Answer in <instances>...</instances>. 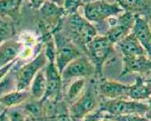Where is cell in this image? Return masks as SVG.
Listing matches in <instances>:
<instances>
[{"mask_svg":"<svg viewBox=\"0 0 151 121\" xmlns=\"http://www.w3.org/2000/svg\"><path fill=\"white\" fill-rule=\"evenodd\" d=\"M59 30L80 50H83V53L86 45L98 34L96 27L78 12L64 17Z\"/></svg>","mask_w":151,"mask_h":121,"instance_id":"1","label":"cell"},{"mask_svg":"<svg viewBox=\"0 0 151 121\" xmlns=\"http://www.w3.org/2000/svg\"><path fill=\"white\" fill-rule=\"evenodd\" d=\"M114 45L102 34H97L86 46L85 54L95 68L96 74L102 76V69L106 61L114 51Z\"/></svg>","mask_w":151,"mask_h":121,"instance_id":"2","label":"cell"},{"mask_svg":"<svg viewBox=\"0 0 151 121\" xmlns=\"http://www.w3.org/2000/svg\"><path fill=\"white\" fill-rule=\"evenodd\" d=\"M51 33L55 46V65L61 73L72 60L83 55V52L59 29L53 30Z\"/></svg>","mask_w":151,"mask_h":121,"instance_id":"3","label":"cell"},{"mask_svg":"<svg viewBox=\"0 0 151 121\" xmlns=\"http://www.w3.org/2000/svg\"><path fill=\"white\" fill-rule=\"evenodd\" d=\"M100 110L109 116H119L136 114L149 117L150 107L148 104L137 100H127V99L107 100L99 105Z\"/></svg>","mask_w":151,"mask_h":121,"instance_id":"4","label":"cell"},{"mask_svg":"<svg viewBox=\"0 0 151 121\" xmlns=\"http://www.w3.org/2000/svg\"><path fill=\"white\" fill-rule=\"evenodd\" d=\"M96 74L94 66L86 54L83 53L66 66L61 73L63 91H66L69 85L76 79L91 77Z\"/></svg>","mask_w":151,"mask_h":121,"instance_id":"5","label":"cell"},{"mask_svg":"<svg viewBox=\"0 0 151 121\" xmlns=\"http://www.w3.org/2000/svg\"><path fill=\"white\" fill-rule=\"evenodd\" d=\"M135 15L129 12L123 11L118 16L108 19L104 22L107 23V27L104 34L110 42L116 45L118 41L131 33L134 23Z\"/></svg>","mask_w":151,"mask_h":121,"instance_id":"6","label":"cell"},{"mask_svg":"<svg viewBox=\"0 0 151 121\" xmlns=\"http://www.w3.org/2000/svg\"><path fill=\"white\" fill-rule=\"evenodd\" d=\"M19 59L16 61L15 72L17 90H29L31 81L33 80L37 73L47 65V57L44 52H40L34 59L21 65H19Z\"/></svg>","mask_w":151,"mask_h":121,"instance_id":"7","label":"cell"},{"mask_svg":"<svg viewBox=\"0 0 151 121\" xmlns=\"http://www.w3.org/2000/svg\"><path fill=\"white\" fill-rule=\"evenodd\" d=\"M83 6L86 19L95 23H103L108 19L118 16L124 11L117 3H109L105 0L85 3Z\"/></svg>","mask_w":151,"mask_h":121,"instance_id":"8","label":"cell"},{"mask_svg":"<svg viewBox=\"0 0 151 121\" xmlns=\"http://www.w3.org/2000/svg\"><path fill=\"white\" fill-rule=\"evenodd\" d=\"M97 91L93 85L88 86L83 94L69 107V115L72 121H83L86 116L96 110L99 106Z\"/></svg>","mask_w":151,"mask_h":121,"instance_id":"9","label":"cell"},{"mask_svg":"<svg viewBox=\"0 0 151 121\" xmlns=\"http://www.w3.org/2000/svg\"><path fill=\"white\" fill-rule=\"evenodd\" d=\"M44 70L46 76V92L40 101H60L63 95V84L61 73L55 65V60H48Z\"/></svg>","mask_w":151,"mask_h":121,"instance_id":"10","label":"cell"},{"mask_svg":"<svg viewBox=\"0 0 151 121\" xmlns=\"http://www.w3.org/2000/svg\"><path fill=\"white\" fill-rule=\"evenodd\" d=\"M128 90L129 85L106 79H102L98 86L99 93L107 100L127 99Z\"/></svg>","mask_w":151,"mask_h":121,"instance_id":"11","label":"cell"},{"mask_svg":"<svg viewBox=\"0 0 151 121\" xmlns=\"http://www.w3.org/2000/svg\"><path fill=\"white\" fill-rule=\"evenodd\" d=\"M138 73L150 76V59L147 55H141L123 58V69L120 77L128 73Z\"/></svg>","mask_w":151,"mask_h":121,"instance_id":"12","label":"cell"},{"mask_svg":"<svg viewBox=\"0 0 151 121\" xmlns=\"http://www.w3.org/2000/svg\"><path fill=\"white\" fill-rule=\"evenodd\" d=\"M132 33L134 34L137 41L142 46L149 57L151 54V32L148 21L146 17L135 15L134 23L132 28Z\"/></svg>","mask_w":151,"mask_h":121,"instance_id":"13","label":"cell"},{"mask_svg":"<svg viewBox=\"0 0 151 121\" xmlns=\"http://www.w3.org/2000/svg\"><path fill=\"white\" fill-rule=\"evenodd\" d=\"M23 50L22 41L14 38V37L3 41L0 45V68L18 59Z\"/></svg>","mask_w":151,"mask_h":121,"instance_id":"14","label":"cell"},{"mask_svg":"<svg viewBox=\"0 0 151 121\" xmlns=\"http://www.w3.org/2000/svg\"><path fill=\"white\" fill-rule=\"evenodd\" d=\"M119 50L121 51L122 57L124 58H131L135 56L147 55L146 50L137 41L134 33H129L121 41L116 44ZM148 56V55H147Z\"/></svg>","mask_w":151,"mask_h":121,"instance_id":"15","label":"cell"},{"mask_svg":"<svg viewBox=\"0 0 151 121\" xmlns=\"http://www.w3.org/2000/svg\"><path fill=\"white\" fill-rule=\"evenodd\" d=\"M150 80L142 76H137L134 85H129L128 98L133 100H145L150 99Z\"/></svg>","mask_w":151,"mask_h":121,"instance_id":"16","label":"cell"},{"mask_svg":"<svg viewBox=\"0 0 151 121\" xmlns=\"http://www.w3.org/2000/svg\"><path fill=\"white\" fill-rule=\"evenodd\" d=\"M124 11L137 15L150 16V0H116Z\"/></svg>","mask_w":151,"mask_h":121,"instance_id":"17","label":"cell"},{"mask_svg":"<svg viewBox=\"0 0 151 121\" xmlns=\"http://www.w3.org/2000/svg\"><path fill=\"white\" fill-rule=\"evenodd\" d=\"M29 99H31L29 90H15L0 97V104L6 108H11L24 104Z\"/></svg>","mask_w":151,"mask_h":121,"instance_id":"18","label":"cell"},{"mask_svg":"<svg viewBox=\"0 0 151 121\" xmlns=\"http://www.w3.org/2000/svg\"><path fill=\"white\" fill-rule=\"evenodd\" d=\"M29 92L32 100L40 101L43 98L46 92V76L44 68L39 70L34 77L29 88Z\"/></svg>","mask_w":151,"mask_h":121,"instance_id":"19","label":"cell"},{"mask_svg":"<svg viewBox=\"0 0 151 121\" xmlns=\"http://www.w3.org/2000/svg\"><path fill=\"white\" fill-rule=\"evenodd\" d=\"M22 2L23 0H0V14L17 22L20 17Z\"/></svg>","mask_w":151,"mask_h":121,"instance_id":"20","label":"cell"},{"mask_svg":"<svg viewBox=\"0 0 151 121\" xmlns=\"http://www.w3.org/2000/svg\"><path fill=\"white\" fill-rule=\"evenodd\" d=\"M15 72H16V62L11 67V69L9 70L5 77L0 80V97L13 91L17 90Z\"/></svg>","mask_w":151,"mask_h":121,"instance_id":"21","label":"cell"},{"mask_svg":"<svg viewBox=\"0 0 151 121\" xmlns=\"http://www.w3.org/2000/svg\"><path fill=\"white\" fill-rule=\"evenodd\" d=\"M86 85L85 78H79L73 80L65 91L66 101L71 105L73 102L83 94Z\"/></svg>","mask_w":151,"mask_h":121,"instance_id":"22","label":"cell"},{"mask_svg":"<svg viewBox=\"0 0 151 121\" xmlns=\"http://www.w3.org/2000/svg\"><path fill=\"white\" fill-rule=\"evenodd\" d=\"M105 117L111 119L114 121H150L149 117L139 116L136 114H129V115H119V116H109L106 114Z\"/></svg>","mask_w":151,"mask_h":121,"instance_id":"23","label":"cell"},{"mask_svg":"<svg viewBox=\"0 0 151 121\" xmlns=\"http://www.w3.org/2000/svg\"><path fill=\"white\" fill-rule=\"evenodd\" d=\"M14 28L12 24L3 22V25L0 26V45L3 41L14 37Z\"/></svg>","mask_w":151,"mask_h":121,"instance_id":"24","label":"cell"},{"mask_svg":"<svg viewBox=\"0 0 151 121\" xmlns=\"http://www.w3.org/2000/svg\"><path fill=\"white\" fill-rule=\"evenodd\" d=\"M83 0H65L63 4V9L66 15L77 13L80 6H83Z\"/></svg>","mask_w":151,"mask_h":121,"instance_id":"25","label":"cell"},{"mask_svg":"<svg viewBox=\"0 0 151 121\" xmlns=\"http://www.w3.org/2000/svg\"><path fill=\"white\" fill-rule=\"evenodd\" d=\"M41 121H72L69 115V111L63 112L50 116L44 117Z\"/></svg>","mask_w":151,"mask_h":121,"instance_id":"26","label":"cell"},{"mask_svg":"<svg viewBox=\"0 0 151 121\" xmlns=\"http://www.w3.org/2000/svg\"><path fill=\"white\" fill-rule=\"evenodd\" d=\"M106 116V113L100 110L99 108H97L96 110L93 111L92 112L86 116L83 121H100Z\"/></svg>","mask_w":151,"mask_h":121,"instance_id":"27","label":"cell"},{"mask_svg":"<svg viewBox=\"0 0 151 121\" xmlns=\"http://www.w3.org/2000/svg\"><path fill=\"white\" fill-rule=\"evenodd\" d=\"M19 58H18V59H19ZM18 59L13 60V61H11V63L7 64L6 65L3 66V67H2V68H0V80H2L3 77H5L6 75V73H7L9 72V70L11 69V67L14 65V64L16 62V60H18Z\"/></svg>","mask_w":151,"mask_h":121,"instance_id":"28","label":"cell"},{"mask_svg":"<svg viewBox=\"0 0 151 121\" xmlns=\"http://www.w3.org/2000/svg\"><path fill=\"white\" fill-rule=\"evenodd\" d=\"M47 0H29V5L33 10H39Z\"/></svg>","mask_w":151,"mask_h":121,"instance_id":"29","label":"cell"},{"mask_svg":"<svg viewBox=\"0 0 151 121\" xmlns=\"http://www.w3.org/2000/svg\"><path fill=\"white\" fill-rule=\"evenodd\" d=\"M0 121H10L8 114V108H6L0 113Z\"/></svg>","mask_w":151,"mask_h":121,"instance_id":"30","label":"cell"},{"mask_svg":"<svg viewBox=\"0 0 151 121\" xmlns=\"http://www.w3.org/2000/svg\"><path fill=\"white\" fill-rule=\"evenodd\" d=\"M50 1L51 3H55V5L58 6L60 7H63V4H64V1L65 0H49Z\"/></svg>","mask_w":151,"mask_h":121,"instance_id":"31","label":"cell"},{"mask_svg":"<svg viewBox=\"0 0 151 121\" xmlns=\"http://www.w3.org/2000/svg\"><path fill=\"white\" fill-rule=\"evenodd\" d=\"M100 121H114V120H113L108 118V117H104V118L102 119V120H101Z\"/></svg>","mask_w":151,"mask_h":121,"instance_id":"32","label":"cell"},{"mask_svg":"<svg viewBox=\"0 0 151 121\" xmlns=\"http://www.w3.org/2000/svg\"><path fill=\"white\" fill-rule=\"evenodd\" d=\"M83 4L87 3H91V2H93V1H98V0H83Z\"/></svg>","mask_w":151,"mask_h":121,"instance_id":"33","label":"cell"},{"mask_svg":"<svg viewBox=\"0 0 151 121\" xmlns=\"http://www.w3.org/2000/svg\"><path fill=\"white\" fill-rule=\"evenodd\" d=\"M5 109H6V107H3V105L0 104V113L2 112H3V110H5Z\"/></svg>","mask_w":151,"mask_h":121,"instance_id":"34","label":"cell"},{"mask_svg":"<svg viewBox=\"0 0 151 121\" xmlns=\"http://www.w3.org/2000/svg\"><path fill=\"white\" fill-rule=\"evenodd\" d=\"M3 20H2V19H0V26H1V25H3Z\"/></svg>","mask_w":151,"mask_h":121,"instance_id":"35","label":"cell"}]
</instances>
